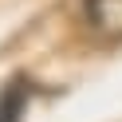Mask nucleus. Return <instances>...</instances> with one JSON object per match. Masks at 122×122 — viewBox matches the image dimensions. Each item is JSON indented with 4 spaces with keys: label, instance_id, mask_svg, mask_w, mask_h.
Instances as JSON below:
<instances>
[{
    "label": "nucleus",
    "instance_id": "f257e3e1",
    "mask_svg": "<svg viewBox=\"0 0 122 122\" xmlns=\"http://www.w3.org/2000/svg\"><path fill=\"white\" fill-rule=\"evenodd\" d=\"M91 28L106 40H122V0H83Z\"/></svg>",
    "mask_w": 122,
    "mask_h": 122
},
{
    "label": "nucleus",
    "instance_id": "f03ea898",
    "mask_svg": "<svg viewBox=\"0 0 122 122\" xmlns=\"http://www.w3.org/2000/svg\"><path fill=\"white\" fill-rule=\"evenodd\" d=\"M28 98H32V83L20 75V79H12L8 87H4V95H0V122H20L28 110Z\"/></svg>",
    "mask_w": 122,
    "mask_h": 122
}]
</instances>
